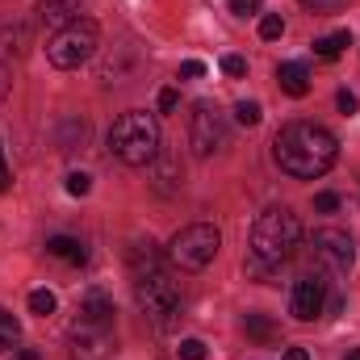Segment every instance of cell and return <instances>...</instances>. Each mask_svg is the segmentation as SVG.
Segmentation results:
<instances>
[{
  "label": "cell",
  "instance_id": "1",
  "mask_svg": "<svg viewBox=\"0 0 360 360\" xmlns=\"http://www.w3.org/2000/svg\"><path fill=\"white\" fill-rule=\"evenodd\" d=\"M340 155V143L319 122H289L272 139V160L293 180H319Z\"/></svg>",
  "mask_w": 360,
  "mask_h": 360
},
{
  "label": "cell",
  "instance_id": "2",
  "mask_svg": "<svg viewBox=\"0 0 360 360\" xmlns=\"http://www.w3.org/2000/svg\"><path fill=\"white\" fill-rule=\"evenodd\" d=\"M248 243H252V248H248V260L281 269V264L293 260L297 248H302V222H297L293 210L272 205V210H264V214L252 222V239H248Z\"/></svg>",
  "mask_w": 360,
  "mask_h": 360
},
{
  "label": "cell",
  "instance_id": "3",
  "mask_svg": "<svg viewBox=\"0 0 360 360\" xmlns=\"http://www.w3.org/2000/svg\"><path fill=\"white\" fill-rule=\"evenodd\" d=\"M109 151L126 168H151L160 160V122L147 109H130L109 130Z\"/></svg>",
  "mask_w": 360,
  "mask_h": 360
},
{
  "label": "cell",
  "instance_id": "4",
  "mask_svg": "<svg viewBox=\"0 0 360 360\" xmlns=\"http://www.w3.org/2000/svg\"><path fill=\"white\" fill-rule=\"evenodd\" d=\"M134 297H139L143 314H147L155 327H168V319L180 310L176 281L155 264V252H147V264L134 256Z\"/></svg>",
  "mask_w": 360,
  "mask_h": 360
},
{
  "label": "cell",
  "instance_id": "5",
  "mask_svg": "<svg viewBox=\"0 0 360 360\" xmlns=\"http://www.w3.org/2000/svg\"><path fill=\"white\" fill-rule=\"evenodd\" d=\"M96 46H101V30H96V21H68L63 30H55L51 34V42H46V59L59 68V72H72V68H84L92 55H96Z\"/></svg>",
  "mask_w": 360,
  "mask_h": 360
},
{
  "label": "cell",
  "instance_id": "6",
  "mask_svg": "<svg viewBox=\"0 0 360 360\" xmlns=\"http://www.w3.org/2000/svg\"><path fill=\"white\" fill-rule=\"evenodd\" d=\"M218 248H222L218 226H210V222H193V226H180L176 235H172V243H168V260H172V269H180V272H201L214 256H218Z\"/></svg>",
  "mask_w": 360,
  "mask_h": 360
},
{
  "label": "cell",
  "instance_id": "7",
  "mask_svg": "<svg viewBox=\"0 0 360 360\" xmlns=\"http://www.w3.org/2000/svg\"><path fill=\"white\" fill-rule=\"evenodd\" d=\"M310 252V264L319 272H331V276H344L356 260V248H352V235L348 231H335V226H319L306 243Z\"/></svg>",
  "mask_w": 360,
  "mask_h": 360
},
{
  "label": "cell",
  "instance_id": "8",
  "mask_svg": "<svg viewBox=\"0 0 360 360\" xmlns=\"http://www.w3.org/2000/svg\"><path fill=\"white\" fill-rule=\"evenodd\" d=\"M188 147L201 160H210V155H218L226 147V113L214 101L193 105V113H188Z\"/></svg>",
  "mask_w": 360,
  "mask_h": 360
},
{
  "label": "cell",
  "instance_id": "9",
  "mask_svg": "<svg viewBox=\"0 0 360 360\" xmlns=\"http://www.w3.org/2000/svg\"><path fill=\"white\" fill-rule=\"evenodd\" d=\"M323 302H327V281H323L319 272H306V276L293 285V302H289V310H293L297 323H310V319L323 314Z\"/></svg>",
  "mask_w": 360,
  "mask_h": 360
},
{
  "label": "cell",
  "instance_id": "10",
  "mask_svg": "<svg viewBox=\"0 0 360 360\" xmlns=\"http://www.w3.org/2000/svg\"><path fill=\"white\" fill-rule=\"evenodd\" d=\"M68 344H72V356H76V360H101V356H109L113 335H109V327L76 323V327H72V335H68Z\"/></svg>",
  "mask_w": 360,
  "mask_h": 360
},
{
  "label": "cell",
  "instance_id": "11",
  "mask_svg": "<svg viewBox=\"0 0 360 360\" xmlns=\"http://www.w3.org/2000/svg\"><path fill=\"white\" fill-rule=\"evenodd\" d=\"M80 323H92V327H113V302H109L101 289L84 293V302H80Z\"/></svg>",
  "mask_w": 360,
  "mask_h": 360
},
{
  "label": "cell",
  "instance_id": "12",
  "mask_svg": "<svg viewBox=\"0 0 360 360\" xmlns=\"http://www.w3.org/2000/svg\"><path fill=\"white\" fill-rule=\"evenodd\" d=\"M276 84H281V92H289V96H306L310 92V68L306 63H281L276 68Z\"/></svg>",
  "mask_w": 360,
  "mask_h": 360
},
{
  "label": "cell",
  "instance_id": "13",
  "mask_svg": "<svg viewBox=\"0 0 360 360\" xmlns=\"http://www.w3.org/2000/svg\"><path fill=\"white\" fill-rule=\"evenodd\" d=\"M76 13H80V0H38V17L46 25H55V30H63L68 21H76Z\"/></svg>",
  "mask_w": 360,
  "mask_h": 360
},
{
  "label": "cell",
  "instance_id": "14",
  "mask_svg": "<svg viewBox=\"0 0 360 360\" xmlns=\"http://www.w3.org/2000/svg\"><path fill=\"white\" fill-rule=\"evenodd\" d=\"M46 256L68 260V264H84V260H89L84 243H80V239H72V235H51V239H46Z\"/></svg>",
  "mask_w": 360,
  "mask_h": 360
},
{
  "label": "cell",
  "instance_id": "15",
  "mask_svg": "<svg viewBox=\"0 0 360 360\" xmlns=\"http://www.w3.org/2000/svg\"><path fill=\"white\" fill-rule=\"evenodd\" d=\"M344 46H352V34H348V30H335V34H327V38L314 42V55H319V59H340Z\"/></svg>",
  "mask_w": 360,
  "mask_h": 360
},
{
  "label": "cell",
  "instance_id": "16",
  "mask_svg": "<svg viewBox=\"0 0 360 360\" xmlns=\"http://www.w3.org/2000/svg\"><path fill=\"white\" fill-rule=\"evenodd\" d=\"M243 331H248L256 344H272V340H276V327H272L269 314H248V319H243Z\"/></svg>",
  "mask_w": 360,
  "mask_h": 360
},
{
  "label": "cell",
  "instance_id": "17",
  "mask_svg": "<svg viewBox=\"0 0 360 360\" xmlns=\"http://www.w3.org/2000/svg\"><path fill=\"white\" fill-rule=\"evenodd\" d=\"M55 306H59V302H55V293H51V289H34V293H30V310H34L38 319L55 314Z\"/></svg>",
  "mask_w": 360,
  "mask_h": 360
},
{
  "label": "cell",
  "instance_id": "18",
  "mask_svg": "<svg viewBox=\"0 0 360 360\" xmlns=\"http://www.w3.org/2000/svg\"><path fill=\"white\" fill-rule=\"evenodd\" d=\"M17 335H21V327H17V319H13L8 310H0V352H8V348L17 344Z\"/></svg>",
  "mask_w": 360,
  "mask_h": 360
},
{
  "label": "cell",
  "instance_id": "19",
  "mask_svg": "<svg viewBox=\"0 0 360 360\" xmlns=\"http://www.w3.org/2000/svg\"><path fill=\"white\" fill-rule=\"evenodd\" d=\"M260 117H264V109H260L256 101H239V105H235V122H239V126H260Z\"/></svg>",
  "mask_w": 360,
  "mask_h": 360
},
{
  "label": "cell",
  "instance_id": "20",
  "mask_svg": "<svg viewBox=\"0 0 360 360\" xmlns=\"http://www.w3.org/2000/svg\"><path fill=\"white\" fill-rule=\"evenodd\" d=\"M281 34H285V17H276V13H269V17L260 21V38H264V42H276Z\"/></svg>",
  "mask_w": 360,
  "mask_h": 360
},
{
  "label": "cell",
  "instance_id": "21",
  "mask_svg": "<svg viewBox=\"0 0 360 360\" xmlns=\"http://www.w3.org/2000/svg\"><path fill=\"white\" fill-rule=\"evenodd\" d=\"M8 42H17V55H21L25 51V25H13V30L4 25L0 30V51H8Z\"/></svg>",
  "mask_w": 360,
  "mask_h": 360
},
{
  "label": "cell",
  "instance_id": "22",
  "mask_svg": "<svg viewBox=\"0 0 360 360\" xmlns=\"http://www.w3.org/2000/svg\"><path fill=\"white\" fill-rule=\"evenodd\" d=\"M89 188H92L89 172H72V176H68V193H72V197H89Z\"/></svg>",
  "mask_w": 360,
  "mask_h": 360
},
{
  "label": "cell",
  "instance_id": "23",
  "mask_svg": "<svg viewBox=\"0 0 360 360\" xmlns=\"http://www.w3.org/2000/svg\"><path fill=\"white\" fill-rule=\"evenodd\" d=\"M180 360H205V344L201 340H180Z\"/></svg>",
  "mask_w": 360,
  "mask_h": 360
},
{
  "label": "cell",
  "instance_id": "24",
  "mask_svg": "<svg viewBox=\"0 0 360 360\" xmlns=\"http://www.w3.org/2000/svg\"><path fill=\"white\" fill-rule=\"evenodd\" d=\"M222 72L239 80V76H248V59H243V55H226V59H222Z\"/></svg>",
  "mask_w": 360,
  "mask_h": 360
},
{
  "label": "cell",
  "instance_id": "25",
  "mask_svg": "<svg viewBox=\"0 0 360 360\" xmlns=\"http://www.w3.org/2000/svg\"><path fill=\"white\" fill-rule=\"evenodd\" d=\"M314 210L319 214H335L340 210V197L335 193H314Z\"/></svg>",
  "mask_w": 360,
  "mask_h": 360
},
{
  "label": "cell",
  "instance_id": "26",
  "mask_svg": "<svg viewBox=\"0 0 360 360\" xmlns=\"http://www.w3.org/2000/svg\"><path fill=\"white\" fill-rule=\"evenodd\" d=\"M180 76H184V80H201V76H205V63H201V59H184V63H180Z\"/></svg>",
  "mask_w": 360,
  "mask_h": 360
},
{
  "label": "cell",
  "instance_id": "27",
  "mask_svg": "<svg viewBox=\"0 0 360 360\" xmlns=\"http://www.w3.org/2000/svg\"><path fill=\"white\" fill-rule=\"evenodd\" d=\"M231 13L235 17H256L260 13V0H231Z\"/></svg>",
  "mask_w": 360,
  "mask_h": 360
},
{
  "label": "cell",
  "instance_id": "28",
  "mask_svg": "<svg viewBox=\"0 0 360 360\" xmlns=\"http://www.w3.org/2000/svg\"><path fill=\"white\" fill-rule=\"evenodd\" d=\"M335 105H340V113H348V117H352V113L360 109V101H356V96H352L348 89H340V96H335Z\"/></svg>",
  "mask_w": 360,
  "mask_h": 360
},
{
  "label": "cell",
  "instance_id": "29",
  "mask_svg": "<svg viewBox=\"0 0 360 360\" xmlns=\"http://www.w3.org/2000/svg\"><path fill=\"white\" fill-rule=\"evenodd\" d=\"M176 105H180V92L176 89H164V92H160V113H172Z\"/></svg>",
  "mask_w": 360,
  "mask_h": 360
},
{
  "label": "cell",
  "instance_id": "30",
  "mask_svg": "<svg viewBox=\"0 0 360 360\" xmlns=\"http://www.w3.org/2000/svg\"><path fill=\"white\" fill-rule=\"evenodd\" d=\"M172 172H176V160L168 155V160L160 164V180H155V184H160V188H168V184H172Z\"/></svg>",
  "mask_w": 360,
  "mask_h": 360
},
{
  "label": "cell",
  "instance_id": "31",
  "mask_svg": "<svg viewBox=\"0 0 360 360\" xmlns=\"http://www.w3.org/2000/svg\"><path fill=\"white\" fill-rule=\"evenodd\" d=\"M306 8H314V13H331V8H340V4H348V0H302Z\"/></svg>",
  "mask_w": 360,
  "mask_h": 360
},
{
  "label": "cell",
  "instance_id": "32",
  "mask_svg": "<svg viewBox=\"0 0 360 360\" xmlns=\"http://www.w3.org/2000/svg\"><path fill=\"white\" fill-rule=\"evenodd\" d=\"M13 184V172H8V164H4V151H0V193Z\"/></svg>",
  "mask_w": 360,
  "mask_h": 360
},
{
  "label": "cell",
  "instance_id": "33",
  "mask_svg": "<svg viewBox=\"0 0 360 360\" xmlns=\"http://www.w3.org/2000/svg\"><path fill=\"white\" fill-rule=\"evenodd\" d=\"M8 84H13V80H8V68H4V63H0V101H4V96H8Z\"/></svg>",
  "mask_w": 360,
  "mask_h": 360
},
{
  "label": "cell",
  "instance_id": "34",
  "mask_svg": "<svg viewBox=\"0 0 360 360\" xmlns=\"http://www.w3.org/2000/svg\"><path fill=\"white\" fill-rule=\"evenodd\" d=\"M285 360H310V352H306V348H289V352H285Z\"/></svg>",
  "mask_w": 360,
  "mask_h": 360
},
{
  "label": "cell",
  "instance_id": "35",
  "mask_svg": "<svg viewBox=\"0 0 360 360\" xmlns=\"http://www.w3.org/2000/svg\"><path fill=\"white\" fill-rule=\"evenodd\" d=\"M17 360H42V356H38V352H30V348H21V352H17Z\"/></svg>",
  "mask_w": 360,
  "mask_h": 360
},
{
  "label": "cell",
  "instance_id": "36",
  "mask_svg": "<svg viewBox=\"0 0 360 360\" xmlns=\"http://www.w3.org/2000/svg\"><path fill=\"white\" fill-rule=\"evenodd\" d=\"M348 360H360V348H356V352H348Z\"/></svg>",
  "mask_w": 360,
  "mask_h": 360
}]
</instances>
